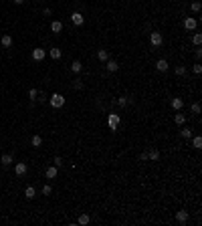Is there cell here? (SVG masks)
I'll list each match as a JSON object with an SVG mask.
<instances>
[{
  "label": "cell",
  "mask_w": 202,
  "mask_h": 226,
  "mask_svg": "<svg viewBox=\"0 0 202 226\" xmlns=\"http://www.w3.org/2000/svg\"><path fill=\"white\" fill-rule=\"evenodd\" d=\"M12 2H14V4H22L24 0H12Z\"/></svg>",
  "instance_id": "obj_38"
},
{
  "label": "cell",
  "mask_w": 202,
  "mask_h": 226,
  "mask_svg": "<svg viewBox=\"0 0 202 226\" xmlns=\"http://www.w3.org/2000/svg\"><path fill=\"white\" fill-rule=\"evenodd\" d=\"M55 166H57V168H61V166H63V160H61V156H57V157H55Z\"/></svg>",
  "instance_id": "obj_35"
},
{
  "label": "cell",
  "mask_w": 202,
  "mask_h": 226,
  "mask_svg": "<svg viewBox=\"0 0 202 226\" xmlns=\"http://www.w3.org/2000/svg\"><path fill=\"white\" fill-rule=\"evenodd\" d=\"M196 18L194 16H186V18H184V28H186V31H194L196 28Z\"/></svg>",
  "instance_id": "obj_5"
},
{
  "label": "cell",
  "mask_w": 202,
  "mask_h": 226,
  "mask_svg": "<svg viewBox=\"0 0 202 226\" xmlns=\"http://www.w3.org/2000/svg\"><path fill=\"white\" fill-rule=\"evenodd\" d=\"M184 121H186L184 113H174V123H176V125H180V127H182V125H184Z\"/></svg>",
  "instance_id": "obj_18"
},
{
  "label": "cell",
  "mask_w": 202,
  "mask_h": 226,
  "mask_svg": "<svg viewBox=\"0 0 202 226\" xmlns=\"http://www.w3.org/2000/svg\"><path fill=\"white\" fill-rule=\"evenodd\" d=\"M51 31L59 35V32L63 31V22H61V20H53V22H51Z\"/></svg>",
  "instance_id": "obj_12"
},
{
  "label": "cell",
  "mask_w": 202,
  "mask_h": 226,
  "mask_svg": "<svg viewBox=\"0 0 202 226\" xmlns=\"http://www.w3.org/2000/svg\"><path fill=\"white\" fill-rule=\"evenodd\" d=\"M71 22L75 24V26H81V24L85 22V16L81 14V12H77V10H75V12L71 14Z\"/></svg>",
  "instance_id": "obj_4"
},
{
  "label": "cell",
  "mask_w": 202,
  "mask_h": 226,
  "mask_svg": "<svg viewBox=\"0 0 202 226\" xmlns=\"http://www.w3.org/2000/svg\"><path fill=\"white\" fill-rule=\"evenodd\" d=\"M192 71H194L196 75H200V73H202V65H200V63H196V65L192 67Z\"/></svg>",
  "instance_id": "obj_34"
},
{
  "label": "cell",
  "mask_w": 202,
  "mask_h": 226,
  "mask_svg": "<svg viewBox=\"0 0 202 226\" xmlns=\"http://www.w3.org/2000/svg\"><path fill=\"white\" fill-rule=\"evenodd\" d=\"M0 42H2L4 49H10V46H12V36L10 35H4L2 38H0Z\"/></svg>",
  "instance_id": "obj_15"
},
{
  "label": "cell",
  "mask_w": 202,
  "mask_h": 226,
  "mask_svg": "<svg viewBox=\"0 0 202 226\" xmlns=\"http://www.w3.org/2000/svg\"><path fill=\"white\" fill-rule=\"evenodd\" d=\"M148 157H150V160H152V161H158V160H160V151H156V150H152V151H150V153H148Z\"/></svg>",
  "instance_id": "obj_25"
},
{
  "label": "cell",
  "mask_w": 202,
  "mask_h": 226,
  "mask_svg": "<svg viewBox=\"0 0 202 226\" xmlns=\"http://www.w3.org/2000/svg\"><path fill=\"white\" fill-rule=\"evenodd\" d=\"M31 146L32 147H41L42 146V137H41V135H32V137H31Z\"/></svg>",
  "instance_id": "obj_20"
},
{
  "label": "cell",
  "mask_w": 202,
  "mask_h": 226,
  "mask_svg": "<svg viewBox=\"0 0 202 226\" xmlns=\"http://www.w3.org/2000/svg\"><path fill=\"white\" fill-rule=\"evenodd\" d=\"M200 109H202V107H200V103H192V107H190V111H192V113H194V115H198V113H200Z\"/></svg>",
  "instance_id": "obj_28"
},
{
  "label": "cell",
  "mask_w": 202,
  "mask_h": 226,
  "mask_svg": "<svg viewBox=\"0 0 202 226\" xmlns=\"http://www.w3.org/2000/svg\"><path fill=\"white\" fill-rule=\"evenodd\" d=\"M150 42H152V46H162V42H164V36H162V32H158V31L150 32Z\"/></svg>",
  "instance_id": "obj_3"
},
{
  "label": "cell",
  "mask_w": 202,
  "mask_h": 226,
  "mask_svg": "<svg viewBox=\"0 0 202 226\" xmlns=\"http://www.w3.org/2000/svg\"><path fill=\"white\" fill-rule=\"evenodd\" d=\"M24 196H27V200H32L34 196H37V190H34V186H27V190H24Z\"/></svg>",
  "instance_id": "obj_16"
},
{
  "label": "cell",
  "mask_w": 202,
  "mask_h": 226,
  "mask_svg": "<svg viewBox=\"0 0 202 226\" xmlns=\"http://www.w3.org/2000/svg\"><path fill=\"white\" fill-rule=\"evenodd\" d=\"M97 59H99V61H103V63H105L107 59H109V53H107L105 49H99V50H97Z\"/></svg>",
  "instance_id": "obj_21"
},
{
  "label": "cell",
  "mask_w": 202,
  "mask_h": 226,
  "mask_svg": "<svg viewBox=\"0 0 202 226\" xmlns=\"http://www.w3.org/2000/svg\"><path fill=\"white\" fill-rule=\"evenodd\" d=\"M180 135H182V137H186V139H190L194 133H192V129H190V127H182V129H180Z\"/></svg>",
  "instance_id": "obj_23"
},
{
  "label": "cell",
  "mask_w": 202,
  "mask_h": 226,
  "mask_svg": "<svg viewBox=\"0 0 202 226\" xmlns=\"http://www.w3.org/2000/svg\"><path fill=\"white\" fill-rule=\"evenodd\" d=\"M200 8H202L200 2H192V4H190V10H192V12H200Z\"/></svg>",
  "instance_id": "obj_29"
},
{
  "label": "cell",
  "mask_w": 202,
  "mask_h": 226,
  "mask_svg": "<svg viewBox=\"0 0 202 226\" xmlns=\"http://www.w3.org/2000/svg\"><path fill=\"white\" fill-rule=\"evenodd\" d=\"M119 121H121V117H119L117 113H109V117H107V125H109L111 131H117Z\"/></svg>",
  "instance_id": "obj_1"
},
{
  "label": "cell",
  "mask_w": 202,
  "mask_h": 226,
  "mask_svg": "<svg viewBox=\"0 0 202 226\" xmlns=\"http://www.w3.org/2000/svg\"><path fill=\"white\" fill-rule=\"evenodd\" d=\"M37 97H38V91H37V89H28V99H31V101H37Z\"/></svg>",
  "instance_id": "obj_26"
},
{
  "label": "cell",
  "mask_w": 202,
  "mask_h": 226,
  "mask_svg": "<svg viewBox=\"0 0 202 226\" xmlns=\"http://www.w3.org/2000/svg\"><path fill=\"white\" fill-rule=\"evenodd\" d=\"M0 164H2V166H10L12 164V156H10V153H4V156L0 157Z\"/></svg>",
  "instance_id": "obj_22"
},
{
  "label": "cell",
  "mask_w": 202,
  "mask_h": 226,
  "mask_svg": "<svg viewBox=\"0 0 202 226\" xmlns=\"http://www.w3.org/2000/svg\"><path fill=\"white\" fill-rule=\"evenodd\" d=\"M51 192H53V188H51L49 184H45V186H42V194H45V196H49Z\"/></svg>",
  "instance_id": "obj_33"
},
{
  "label": "cell",
  "mask_w": 202,
  "mask_h": 226,
  "mask_svg": "<svg viewBox=\"0 0 202 226\" xmlns=\"http://www.w3.org/2000/svg\"><path fill=\"white\" fill-rule=\"evenodd\" d=\"M71 71L73 73H81V71H83V63L81 61H73L71 63Z\"/></svg>",
  "instance_id": "obj_17"
},
{
  "label": "cell",
  "mask_w": 202,
  "mask_h": 226,
  "mask_svg": "<svg viewBox=\"0 0 202 226\" xmlns=\"http://www.w3.org/2000/svg\"><path fill=\"white\" fill-rule=\"evenodd\" d=\"M176 220H178L180 224L188 222V212H186V210H180V212H176Z\"/></svg>",
  "instance_id": "obj_11"
},
{
  "label": "cell",
  "mask_w": 202,
  "mask_h": 226,
  "mask_svg": "<svg viewBox=\"0 0 202 226\" xmlns=\"http://www.w3.org/2000/svg\"><path fill=\"white\" fill-rule=\"evenodd\" d=\"M176 75H178V77H184V75H186V69H184V67H176Z\"/></svg>",
  "instance_id": "obj_31"
},
{
  "label": "cell",
  "mask_w": 202,
  "mask_h": 226,
  "mask_svg": "<svg viewBox=\"0 0 202 226\" xmlns=\"http://www.w3.org/2000/svg\"><path fill=\"white\" fill-rule=\"evenodd\" d=\"M105 63H107L105 67H107V71H109V73H115V71L119 69V63H117V61H111V59H107Z\"/></svg>",
  "instance_id": "obj_9"
},
{
  "label": "cell",
  "mask_w": 202,
  "mask_h": 226,
  "mask_svg": "<svg viewBox=\"0 0 202 226\" xmlns=\"http://www.w3.org/2000/svg\"><path fill=\"white\" fill-rule=\"evenodd\" d=\"M57 174H59V168H57V166H51V168L45 170V176L51 178V180H53V178H57Z\"/></svg>",
  "instance_id": "obj_8"
},
{
  "label": "cell",
  "mask_w": 202,
  "mask_h": 226,
  "mask_svg": "<svg viewBox=\"0 0 202 226\" xmlns=\"http://www.w3.org/2000/svg\"><path fill=\"white\" fill-rule=\"evenodd\" d=\"M170 105H172V109H174V111H180V109L184 107V101L180 99V97H174V99L170 101Z\"/></svg>",
  "instance_id": "obj_6"
},
{
  "label": "cell",
  "mask_w": 202,
  "mask_h": 226,
  "mask_svg": "<svg viewBox=\"0 0 202 226\" xmlns=\"http://www.w3.org/2000/svg\"><path fill=\"white\" fill-rule=\"evenodd\" d=\"M73 89H75V91H81V89H83V81H73Z\"/></svg>",
  "instance_id": "obj_27"
},
{
  "label": "cell",
  "mask_w": 202,
  "mask_h": 226,
  "mask_svg": "<svg viewBox=\"0 0 202 226\" xmlns=\"http://www.w3.org/2000/svg\"><path fill=\"white\" fill-rule=\"evenodd\" d=\"M42 14H45V16H51V14H53V10H51V8H45V10H42Z\"/></svg>",
  "instance_id": "obj_37"
},
{
  "label": "cell",
  "mask_w": 202,
  "mask_h": 226,
  "mask_svg": "<svg viewBox=\"0 0 202 226\" xmlns=\"http://www.w3.org/2000/svg\"><path fill=\"white\" fill-rule=\"evenodd\" d=\"M51 105H53L55 109H61L63 105H65V97H63L61 93H53V95H51Z\"/></svg>",
  "instance_id": "obj_2"
},
{
  "label": "cell",
  "mask_w": 202,
  "mask_h": 226,
  "mask_svg": "<svg viewBox=\"0 0 202 226\" xmlns=\"http://www.w3.org/2000/svg\"><path fill=\"white\" fill-rule=\"evenodd\" d=\"M192 147H194V150H200L202 147V137L200 135H192Z\"/></svg>",
  "instance_id": "obj_19"
},
{
  "label": "cell",
  "mask_w": 202,
  "mask_h": 226,
  "mask_svg": "<svg viewBox=\"0 0 202 226\" xmlns=\"http://www.w3.org/2000/svg\"><path fill=\"white\" fill-rule=\"evenodd\" d=\"M89 220H91V218H89V216H87V214H81V216H79V218H77V224H81V226H85V224H89Z\"/></svg>",
  "instance_id": "obj_24"
},
{
  "label": "cell",
  "mask_w": 202,
  "mask_h": 226,
  "mask_svg": "<svg viewBox=\"0 0 202 226\" xmlns=\"http://www.w3.org/2000/svg\"><path fill=\"white\" fill-rule=\"evenodd\" d=\"M127 103H130L127 97H119V99H117V105H121V107H123V105H127Z\"/></svg>",
  "instance_id": "obj_32"
},
{
  "label": "cell",
  "mask_w": 202,
  "mask_h": 226,
  "mask_svg": "<svg viewBox=\"0 0 202 226\" xmlns=\"http://www.w3.org/2000/svg\"><path fill=\"white\" fill-rule=\"evenodd\" d=\"M168 61H166V59H158V63H156V69L160 71V73H164V71H168Z\"/></svg>",
  "instance_id": "obj_7"
},
{
  "label": "cell",
  "mask_w": 202,
  "mask_h": 226,
  "mask_svg": "<svg viewBox=\"0 0 202 226\" xmlns=\"http://www.w3.org/2000/svg\"><path fill=\"white\" fill-rule=\"evenodd\" d=\"M150 157H148V151H141L140 153V161H148Z\"/></svg>",
  "instance_id": "obj_36"
},
{
  "label": "cell",
  "mask_w": 202,
  "mask_h": 226,
  "mask_svg": "<svg viewBox=\"0 0 202 226\" xmlns=\"http://www.w3.org/2000/svg\"><path fill=\"white\" fill-rule=\"evenodd\" d=\"M32 59L34 61H42V59H45V49H34L32 50Z\"/></svg>",
  "instance_id": "obj_14"
},
{
  "label": "cell",
  "mask_w": 202,
  "mask_h": 226,
  "mask_svg": "<svg viewBox=\"0 0 202 226\" xmlns=\"http://www.w3.org/2000/svg\"><path fill=\"white\" fill-rule=\"evenodd\" d=\"M49 55H51V57L55 59V61H59V59L63 57V53H61V49H59V46H53V49L49 50Z\"/></svg>",
  "instance_id": "obj_13"
},
{
  "label": "cell",
  "mask_w": 202,
  "mask_h": 226,
  "mask_svg": "<svg viewBox=\"0 0 202 226\" xmlns=\"http://www.w3.org/2000/svg\"><path fill=\"white\" fill-rule=\"evenodd\" d=\"M192 42H194L196 46H200V42H202V35H194V36H192Z\"/></svg>",
  "instance_id": "obj_30"
},
{
  "label": "cell",
  "mask_w": 202,
  "mask_h": 226,
  "mask_svg": "<svg viewBox=\"0 0 202 226\" xmlns=\"http://www.w3.org/2000/svg\"><path fill=\"white\" fill-rule=\"evenodd\" d=\"M27 164H22V161H20V164H16L14 166V172H16V176H24V174H27Z\"/></svg>",
  "instance_id": "obj_10"
}]
</instances>
